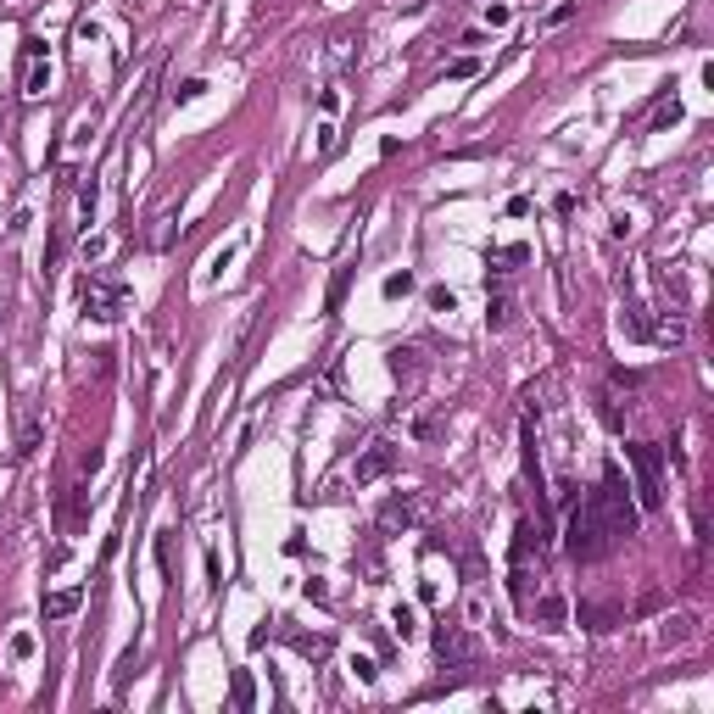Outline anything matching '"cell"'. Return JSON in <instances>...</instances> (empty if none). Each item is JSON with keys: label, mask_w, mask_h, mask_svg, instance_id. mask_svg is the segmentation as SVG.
I'll use <instances>...</instances> for the list:
<instances>
[{"label": "cell", "mask_w": 714, "mask_h": 714, "mask_svg": "<svg viewBox=\"0 0 714 714\" xmlns=\"http://www.w3.org/2000/svg\"><path fill=\"white\" fill-rule=\"evenodd\" d=\"M89 140H95V117H84V123H79V134H73V146H89Z\"/></svg>", "instance_id": "83f0119b"}, {"label": "cell", "mask_w": 714, "mask_h": 714, "mask_svg": "<svg viewBox=\"0 0 714 714\" xmlns=\"http://www.w3.org/2000/svg\"><path fill=\"white\" fill-rule=\"evenodd\" d=\"M335 151V123H318V157Z\"/></svg>", "instance_id": "44dd1931"}, {"label": "cell", "mask_w": 714, "mask_h": 714, "mask_svg": "<svg viewBox=\"0 0 714 714\" xmlns=\"http://www.w3.org/2000/svg\"><path fill=\"white\" fill-rule=\"evenodd\" d=\"M352 675H357V681L369 687V681H374V658H363V653H352Z\"/></svg>", "instance_id": "ffe728a7"}, {"label": "cell", "mask_w": 714, "mask_h": 714, "mask_svg": "<svg viewBox=\"0 0 714 714\" xmlns=\"http://www.w3.org/2000/svg\"><path fill=\"white\" fill-rule=\"evenodd\" d=\"M592 514L603 519V530H608L614 542L636 530V502L625 497V480H620V469H614V464L603 469V485L592 491Z\"/></svg>", "instance_id": "6da1fadb"}, {"label": "cell", "mask_w": 714, "mask_h": 714, "mask_svg": "<svg viewBox=\"0 0 714 714\" xmlns=\"http://www.w3.org/2000/svg\"><path fill=\"white\" fill-rule=\"evenodd\" d=\"M391 469H397V447H391V441H380V447H369V452L357 458V469H352V475H357V485H374V480L391 475Z\"/></svg>", "instance_id": "5b68a950"}, {"label": "cell", "mask_w": 714, "mask_h": 714, "mask_svg": "<svg viewBox=\"0 0 714 714\" xmlns=\"http://www.w3.org/2000/svg\"><path fill=\"white\" fill-rule=\"evenodd\" d=\"M196 95H207V79H184L173 89V101H196Z\"/></svg>", "instance_id": "d6986e66"}, {"label": "cell", "mask_w": 714, "mask_h": 714, "mask_svg": "<svg viewBox=\"0 0 714 714\" xmlns=\"http://www.w3.org/2000/svg\"><path fill=\"white\" fill-rule=\"evenodd\" d=\"M625 458L636 464V497H642V508H658L664 502V480H658V447H647V441H636V447H625Z\"/></svg>", "instance_id": "277c9868"}, {"label": "cell", "mask_w": 714, "mask_h": 714, "mask_svg": "<svg viewBox=\"0 0 714 714\" xmlns=\"http://www.w3.org/2000/svg\"><path fill=\"white\" fill-rule=\"evenodd\" d=\"M229 262H235V251H229V246H224V251H218V257H212V268H207V279H218V274H224V268H229Z\"/></svg>", "instance_id": "d4e9b609"}, {"label": "cell", "mask_w": 714, "mask_h": 714, "mask_svg": "<svg viewBox=\"0 0 714 714\" xmlns=\"http://www.w3.org/2000/svg\"><path fill=\"white\" fill-rule=\"evenodd\" d=\"M207 586H212V592L224 586V563H218V553H207Z\"/></svg>", "instance_id": "7402d4cb"}, {"label": "cell", "mask_w": 714, "mask_h": 714, "mask_svg": "<svg viewBox=\"0 0 714 714\" xmlns=\"http://www.w3.org/2000/svg\"><path fill=\"white\" fill-rule=\"evenodd\" d=\"M73 608H79V592H51L45 597V620H68Z\"/></svg>", "instance_id": "30bf717a"}, {"label": "cell", "mask_w": 714, "mask_h": 714, "mask_svg": "<svg viewBox=\"0 0 714 714\" xmlns=\"http://www.w3.org/2000/svg\"><path fill=\"white\" fill-rule=\"evenodd\" d=\"M536 614H542L547 625H563V597H542V603H536Z\"/></svg>", "instance_id": "2e32d148"}, {"label": "cell", "mask_w": 714, "mask_h": 714, "mask_svg": "<svg viewBox=\"0 0 714 714\" xmlns=\"http://www.w3.org/2000/svg\"><path fill=\"white\" fill-rule=\"evenodd\" d=\"M391 631H397L402 642L419 636V608H413V603H397V608H391Z\"/></svg>", "instance_id": "9c48e42d"}, {"label": "cell", "mask_w": 714, "mask_h": 714, "mask_svg": "<svg viewBox=\"0 0 714 714\" xmlns=\"http://www.w3.org/2000/svg\"><path fill=\"white\" fill-rule=\"evenodd\" d=\"M469 625H491V614H485V597H469Z\"/></svg>", "instance_id": "603a6c76"}, {"label": "cell", "mask_w": 714, "mask_h": 714, "mask_svg": "<svg viewBox=\"0 0 714 714\" xmlns=\"http://www.w3.org/2000/svg\"><path fill=\"white\" fill-rule=\"evenodd\" d=\"M39 441H45V413L23 407V419H17V452L28 458V452H39Z\"/></svg>", "instance_id": "52a82bcc"}, {"label": "cell", "mask_w": 714, "mask_h": 714, "mask_svg": "<svg viewBox=\"0 0 714 714\" xmlns=\"http://www.w3.org/2000/svg\"><path fill=\"white\" fill-rule=\"evenodd\" d=\"M430 307H435V313H452V307H458V296H452L447 285H435V291H430Z\"/></svg>", "instance_id": "ac0fdd59"}, {"label": "cell", "mask_w": 714, "mask_h": 714, "mask_svg": "<svg viewBox=\"0 0 714 714\" xmlns=\"http://www.w3.org/2000/svg\"><path fill=\"white\" fill-rule=\"evenodd\" d=\"M0 313H6V302H0Z\"/></svg>", "instance_id": "f1b7e54d"}, {"label": "cell", "mask_w": 714, "mask_h": 714, "mask_svg": "<svg viewBox=\"0 0 714 714\" xmlns=\"http://www.w3.org/2000/svg\"><path fill=\"white\" fill-rule=\"evenodd\" d=\"M435 647H441V658H452V664H464V658H469V642H464L458 631H441Z\"/></svg>", "instance_id": "8fae6325"}, {"label": "cell", "mask_w": 714, "mask_h": 714, "mask_svg": "<svg viewBox=\"0 0 714 714\" xmlns=\"http://www.w3.org/2000/svg\"><path fill=\"white\" fill-rule=\"evenodd\" d=\"M34 647H39L34 631H17V636H11V658H17V664H28V658H34Z\"/></svg>", "instance_id": "9a60e30c"}, {"label": "cell", "mask_w": 714, "mask_h": 714, "mask_svg": "<svg viewBox=\"0 0 714 714\" xmlns=\"http://www.w3.org/2000/svg\"><path fill=\"white\" fill-rule=\"evenodd\" d=\"M447 73H452V79H475V56H464V62H452Z\"/></svg>", "instance_id": "484cf974"}, {"label": "cell", "mask_w": 714, "mask_h": 714, "mask_svg": "<svg viewBox=\"0 0 714 714\" xmlns=\"http://www.w3.org/2000/svg\"><path fill=\"white\" fill-rule=\"evenodd\" d=\"M157 569L173 575V530H157Z\"/></svg>", "instance_id": "5bb4252c"}, {"label": "cell", "mask_w": 714, "mask_h": 714, "mask_svg": "<svg viewBox=\"0 0 714 714\" xmlns=\"http://www.w3.org/2000/svg\"><path fill=\"white\" fill-rule=\"evenodd\" d=\"M346 285H352V268H335V279H329V296H324V307H329V313L346 302Z\"/></svg>", "instance_id": "7c38bea8"}, {"label": "cell", "mask_w": 714, "mask_h": 714, "mask_svg": "<svg viewBox=\"0 0 714 714\" xmlns=\"http://www.w3.org/2000/svg\"><path fill=\"white\" fill-rule=\"evenodd\" d=\"M419 519H424V497H391L385 514H380L385 530H407V525H419Z\"/></svg>", "instance_id": "8992f818"}, {"label": "cell", "mask_w": 714, "mask_h": 714, "mask_svg": "<svg viewBox=\"0 0 714 714\" xmlns=\"http://www.w3.org/2000/svg\"><path fill=\"white\" fill-rule=\"evenodd\" d=\"M229 698H235V709H251V675L240 670L235 675V687H229Z\"/></svg>", "instance_id": "e0dca14e"}, {"label": "cell", "mask_w": 714, "mask_h": 714, "mask_svg": "<svg viewBox=\"0 0 714 714\" xmlns=\"http://www.w3.org/2000/svg\"><path fill=\"white\" fill-rule=\"evenodd\" d=\"M608 547H614V536L603 530V519L592 514V502L569 508V553L575 558H603Z\"/></svg>", "instance_id": "7a4b0ae2"}, {"label": "cell", "mask_w": 714, "mask_h": 714, "mask_svg": "<svg viewBox=\"0 0 714 714\" xmlns=\"http://www.w3.org/2000/svg\"><path fill=\"white\" fill-rule=\"evenodd\" d=\"M413 285H419V279H413L407 268H397V274H385V296H391V302H402V296H407Z\"/></svg>", "instance_id": "4fadbf2b"}, {"label": "cell", "mask_w": 714, "mask_h": 714, "mask_svg": "<svg viewBox=\"0 0 714 714\" xmlns=\"http://www.w3.org/2000/svg\"><path fill=\"white\" fill-rule=\"evenodd\" d=\"M318 106H324V112L335 117V112H340V89H324V95H318Z\"/></svg>", "instance_id": "4316f807"}, {"label": "cell", "mask_w": 714, "mask_h": 714, "mask_svg": "<svg viewBox=\"0 0 714 714\" xmlns=\"http://www.w3.org/2000/svg\"><path fill=\"white\" fill-rule=\"evenodd\" d=\"M123 307H129V291H123L117 279H101V274L84 279V313H89V318L112 324V318H123Z\"/></svg>", "instance_id": "3957f363"}, {"label": "cell", "mask_w": 714, "mask_h": 714, "mask_svg": "<svg viewBox=\"0 0 714 714\" xmlns=\"http://www.w3.org/2000/svg\"><path fill=\"white\" fill-rule=\"evenodd\" d=\"M51 89V62H45V45L28 39V95H45Z\"/></svg>", "instance_id": "ba28073f"}, {"label": "cell", "mask_w": 714, "mask_h": 714, "mask_svg": "<svg viewBox=\"0 0 714 714\" xmlns=\"http://www.w3.org/2000/svg\"><path fill=\"white\" fill-rule=\"evenodd\" d=\"M508 17H514V11H508V6H502V0H497V6H485V23H491V28H502V23H508Z\"/></svg>", "instance_id": "cb8c5ba5"}]
</instances>
